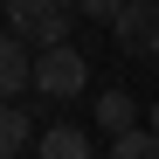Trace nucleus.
Instances as JSON below:
<instances>
[{
  "label": "nucleus",
  "instance_id": "1",
  "mask_svg": "<svg viewBox=\"0 0 159 159\" xmlns=\"http://www.w3.org/2000/svg\"><path fill=\"white\" fill-rule=\"evenodd\" d=\"M83 83H90V62L83 56H76V48L69 42H56V48H42V56H35V90L42 97H83Z\"/></svg>",
  "mask_w": 159,
  "mask_h": 159
},
{
  "label": "nucleus",
  "instance_id": "2",
  "mask_svg": "<svg viewBox=\"0 0 159 159\" xmlns=\"http://www.w3.org/2000/svg\"><path fill=\"white\" fill-rule=\"evenodd\" d=\"M111 35L125 56H159V0H125V14L111 21Z\"/></svg>",
  "mask_w": 159,
  "mask_h": 159
},
{
  "label": "nucleus",
  "instance_id": "3",
  "mask_svg": "<svg viewBox=\"0 0 159 159\" xmlns=\"http://www.w3.org/2000/svg\"><path fill=\"white\" fill-rule=\"evenodd\" d=\"M21 90H35V56H28V42L7 28L0 35V97H21Z\"/></svg>",
  "mask_w": 159,
  "mask_h": 159
},
{
  "label": "nucleus",
  "instance_id": "4",
  "mask_svg": "<svg viewBox=\"0 0 159 159\" xmlns=\"http://www.w3.org/2000/svg\"><path fill=\"white\" fill-rule=\"evenodd\" d=\"M35 159H90V139L76 125H48L42 139H35Z\"/></svg>",
  "mask_w": 159,
  "mask_h": 159
},
{
  "label": "nucleus",
  "instance_id": "5",
  "mask_svg": "<svg viewBox=\"0 0 159 159\" xmlns=\"http://www.w3.org/2000/svg\"><path fill=\"white\" fill-rule=\"evenodd\" d=\"M97 125L118 139V131H131V125H139V104H131L125 90H104V97H97Z\"/></svg>",
  "mask_w": 159,
  "mask_h": 159
},
{
  "label": "nucleus",
  "instance_id": "6",
  "mask_svg": "<svg viewBox=\"0 0 159 159\" xmlns=\"http://www.w3.org/2000/svg\"><path fill=\"white\" fill-rule=\"evenodd\" d=\"M111 159H159V131H152V125L118 131V139H111Z\"/></svg>",
  "mask_w": 159,
  "mask_h": 159
},
{
  "label": "nucleus",
  "instance_id": "7",
  "mask_svg": "<svg viewBox=\"0 0 159 159\" xmlns=\"http://www.w3.org/2000/svg\"><path fill=\"white\" fill-rule=\"evenodd\" d=\"M35 139V125H28V111H14V104H0V159H14L21 145Z\"/></svg>",
  "mask_w": 159,
  "mask_h": 159
},
{
  "label": "nucleus",
  "instance_id": "8",
  "mask_svg": "<svg viewBox=\"0 0 159 159\" xmlns=\"http://www.w3.org/2000/svg\"><path fill=\"white\" fill-rule=\"evenodd\" d=\"M56 7H69V0H0V14H7V28L21 35L28 21H42V14H56Z\"/></svg>",
  "mask_w": 159,
  "mask_h": 159
},
{
  "label": "nucleus",
  "instance_id": "9",
  "mask_svg": "<svg viewBox=\"0 0 159 159\" xmlns=\"http://www.w3.org/2000/svg\"><path fill=\"white\" fill-rule=\"evenodd\" d=\"M76 14H90V21H104V28H111V21L125 14V0H76Z\"/></svg>",
  "mask_w": 159,
  "mask_h": 159
},
{
  "label": "nucleus",
  "instance_id": "10",
  "mask_svg": "<svg viewBox=\"0 0 159 159\" xmlns=\"http://www.w3.org/2000/svg\"><path fill=\"white\" fill-rule=\"evenodd\" d=\"M145 125H152V131H159V97H152V111H145Z\"/></svg>",
  "mask_w": 159,
  "mask_h": 159
}]
</instances>
